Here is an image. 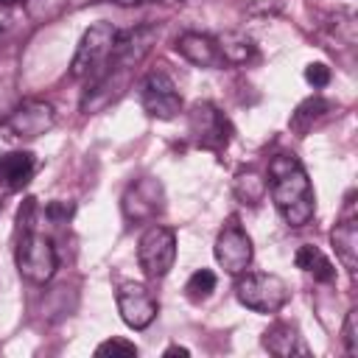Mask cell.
<instances>
[{
	"label": "cell",
	"instance_id": "cell-1",
	"mask_svg": "<svg viewBox=\"0 0 358 358\" xmlns=\"http://www.w3.org/2000/svg\"><path fill=\"white\" fill-rule=\"evenodd\" d=\"M271 201L288 227H305L316 213V196L302 162L291 154H277L268 159Z\"/></svg>",
	"mask_w": 358,
	"mask_h": 358
},
{
	"label": "cell",
	"instance_id": "cell-2",
	"mask_svg": "<svg viewBox=\"0 0 358 358\" xmlns=\"http://www.w3.org/2000/svg\"><path fill=\"white\" fill-rule=\"evenodd\" d=\"M115 36H117V28L112 22H95L84 31V36L73 53V62H70V76L76 81H84L87 90L95 87L101 81V76L106 73Z\"/></svg>",
	"mask_w": 358,
	"mask_h": 358
},
{
	"label": "cell",
	"instance_id": "cell-3",
	"mask_svg": "<svg viewBox=\"0 0 358 358\" xmlns=\"http://www.w3.org/2000/svg\"><path fill=\"white\" fill-rule=\"evenodd\" d=\"M235 296L243 308H249L255 313H277L288 302L291 291L282 277L257 271V274H246L235 282Z\"/></svg>",
	"mask_w": 358,
	"mask_h": 358
},
{
	"label": "cell",
	"instance_id": "cell-4",
	"mask_svg": "<svg viewBox=\"0 0 358 358\" xmlns=\"http://www.w3.org/2000/svg\"><path fill=\"white\" fill-rule=\"evenodd\" d=\"M56 266H59V257H56L53 243L45 235H39L34 227L22 229L20 243H17V268H20V274L28 282L45 285L56 274Z\"/></svg>",
	"mask_w": 358,
	"mask_h": 358
},
{
	"label": "cell",
	"instance_id": "cell-5",
	"mask_svg": "<svg viewBox=\"0 0 358 358\" xmlns=\"http://www.w3.org/2000/svg\"><path fill=\"white\" fill-rule=\"evenodd\" d=\"M137 260L148 280H162L176 260V235L171 227L151 224L137 243Z\"/></svg>",
	"mask_w": 358,
	"mask_h": 358
},
{
	"label": "cell",
	"instance_id": "cell-6",
	"mask_svg": "<svg viewBox=\"0 0 358 358\" xmlns=\"http://www.w3.org/2000/svg\"><path fill=\"white\" fill-rule=\"evenodd\" d=\"M187 131L196 140L199 148L207 151H224L232 140V123L229 117L213 106L210 101H196L187 112Z\"/></svg>",
	"mask_w": 358,
	"mask_h": 358
},
{
	"label": "cell",
	"instance_id": "cell-7",
	"mask_svg": "<svg viewBox=\"0 0 358 358\" xmlns=\"http://www.w3.org/2000/svg\"><path fill=\"white\" fill-rule=\"evenodd\" d=\"M140 103H143L145 115L157 117V120H171L182 112V95H179L176 84L171 81V76L162 70L145 76V81L140 87Z\"/></svg>",
	"mask_w": 358,
	"mask_h": 358
},
{
	"label": "cell",
	"instance_id": "cell-8",
	"mask_svg": "<svg viewBox=\"0 0 358 358\" xmlns=\"http://www.w3.org/2000/svg\"><path fill=\"white\" fill-rule=\"evenodd\" d=\"M53 123H56V112L48 101H22L17 109L8 112V117L3 120V129L8 131V137L34 140L50 131Z\"/></svg>",
	"mask_w": 358,
	"mask_h": 358
},
{
	"label": "cell",
	"instance_id": "cell-9",
	"mask_svg": "<svg viewBox=\"0 0 358 358\" xmlns=\"http://www.w3.org/2000/svg\"><path fill=\"white\" fill-rule=\"evenodd\" d=\"M215 260L227 274H243L252 263V241L238 218H229L215 238Z\"/></svg>",
	"mask_w": 358,
	"mask_h": 358
},
{
	"label": "cell",
	"instance_id": "cell-10",
	"mask_svg": "<svg viewBox=\"0 0 358 358\" xmlns=\"http://www.w3.org/2000/svg\"><path fill=\"white\" fill-rule=\"evenodd\" d=\"M162 201H165V193H162V185L154 176L134 179L123 193V215H126L129 224L151 221L162 213V207H165Z\"/></svg>",
	"mask_w": 358,
	"mask_h": 358
},
{
	"label": "cell",
	"instance_id": "cell-11",
	"mask_svg": "<svg viewBox=\"0 0 358 358\" xmlns=\"http://www.w3.org/2000/svg\"><path fill=\"white\" fill-rule=\"evenodd\" d=\"M117 310H120V319L131 327V330H145L154 319H157V299L154 294L143 285V282H123L117 288Z\"/></svg>",
	"mask_w": 358,
	"mask_h": 358
},
{
	"label": "cell",
	"instance_id": "cell-12",
	"mask_svg": "<svg viewBox=\"0 0 358 358\" xmlns=\"http://www.w3.org/2000/svg\"><path fill=\"white\" fill-rule=\"evenodd\" d=\"M176 50L196 67H210V70H218L224 67V59H221V50H218V42L207 34H196V31H187L176 39Z\"/></svg>",
	"mask_w": 358,
	"mask_h": 358
},
{
	"label": "cell",
	"instance_id": "cell-13",
	"mask_svg": "<svg viewBox=\"0 0 358 358\" xmlns=\"http://www.w3.org/2000/svg\"><path fill=\"white\" fill-rule=\"evenodd\" d=\"M263 347L271 352V355H280V358H291V355H308V347L299 336V330L288 322H274L266 333H263Z\"/></svg>",
	"mask_w": 358,
	"mask_h": 358
},
{
	"label": "cell",
	"instance_id": "cell-14",
	"mask_svg": "<svg viewBox=\"0 0 358 358\" xmlns=\"http://www.w3.org/2000/svg\"><path fill=\"white\" fill-rule=\"evenodd\" d=\"M36 162L28 151H8L0 154V182L6 190H22L34 179Z\"/></svg>",
	"mask_w": 358,
	"mask_h": 358
},
{
	"label": "cell",
	"instance_id": "cell-15",
	"mask_svg": "<svg viewBox=\"0 0 358 358\" xmlns=\"http://www.w3.org/2000/svg\"><path fill=\"white\" fill-rule=\"evenodd\" d=\"M330 243H333L336 257L341 260V266L350 274H355V268H358V221L347 218V221L336 224L333 232H330Z\"/></svg>",
	"mask_w": 358,
	"mask_h": 358
},
{
	"label": "cell",
	"instance_id": "cell-16",
	"mask_svg": "<svg viewBox=\"0 0 358 358\" xmlns=\"http://www.w3.org/2000/svg\"><path fill=\"white\" fill-rule=\"evenodd\" d=\"M294 263H296V268H302V271L313 274V280H319V282H330V280L336 277L333 263L324 257V252H322V249H316V246H310V243H305V246H299V249H296Z\"/></svg>",
	"mask_w": 358,
	"mask_h": 358
},
{
	"label": "cell",
	"instance_id": "cell-17",
	"mask_svg": "<svg viewBox=\"0 0 358 358\" xmlns=\"http://www.w3.org/2000/svg\"><path fill=\"white\" fill-rule=\"evenodd\" d=\"M215 42H218L224 64H246L255 56V42L241 31H227Z\"/></svg>",
	"mask_w": 358,
	"mask_h": 358
},
{
	"label": "cell",
	"instance_id": "cell-18",
	"mask_svg": "<svg viewBox=\"0 0 358 358\" xmlns=\"http://www.w3.org/2000/svg\"><path fill=\"white\" fill-rule=\"evenodd\" d=\"M327 109H330V103H327L324 98H308V101L299 103L296 112L291 115V129L299 131V134H305V131L313 126V120H319Z\"/></svg>",
	"mask_w": 358,
	"mask_h": 358
},
{
	"label": "cell",
	"instance_id": "cell-19",
	"mask_svg": "<svg viewBox=\"0 0 358 358\" xmlns=\"http://www.w3.org/2000/svg\"><path fill=\"white\" fill-rule=\"evenodd\" d=\"M235 193L243 204H257L266 193V179H260L255 171H243L235 179Z\"/></svg>",
	"mask_w": 358,
	"mask_h": 358
},
{
	"label": "cell",
	"instance_id": "cell-20",
	"mask_svg": "<svg viewBox=\"0 0 358 358\" xmlns=\"http://www.w3.org/2000/svg\"><path fill=\"white\" fill-rule=\"evenodd\" d=\"M185 291H187V296L190 299H207L213 291H215V274L210 271V268H199V271H193L190 274V280H187V285H185Z\"/></svg>",
	"mask_w": 358,
	"mask_h": 358
},
{
	"label": "cell",
	"instance_id": "cell-21",
	"mask_svg": "<svg viewBox=\"0 0 358 358\" xmlns=\"http://www.w3.org/2000/svg\"><path fill=\"white\" fill-rule=\"evenodd\" d=\"M341 338H344V350L347 355H358V310L352 308L344 319V327H341Z\"/></svg>",
	"mask_w": 358,
	"mask_h": 358
},
{
	"label": "cell",
	"instance_id": "cell-22",
	"mask_svg": "<svg viewBox=\"0 0 358 358\" xmlns=\"http://www.w3.org/2000/svg\"><path fill=\"white\" fill-rule=\"evenodd\" d=\"M95 355L98 358H106V355H137V347L126 338H106L103 344L95 347Z\"/></svg>",
	"mask_w": 358,
	"mask_h": 358
},
{
	"label": "cell",
	"instance_id": "cell-23",
	"mask_svg": "<svg viewBox=\"0 0 358 358\" xmlns=\"http://www.w3.org/2000/svg\"><path fill=\"white\" fill-rule=\"evenodd\" d=\"M73 213H76V204H73V201H50V204L45 207V218H48L50 224H56V227L67 224V221L73 218Z\"/></svg>",
	"mask_w": 358,
	"mask_h": 358
},
{
	"label": "cell",
	"instance_id": "cell-24",
	"mask_svg": "<svg viewBox=\"0 0 358 358\" xmlns=\"http://www.w3.org/2000/svg\"><path fill=\"white\" fill-rule=\"evenodd\" d=\"M305 81H308L310 87H316V90L327 87V84H330V67H327V64H322V62L308 64V67H305Z\"/></svg>",
	"mask_w": 358,
	"mask_h": 358
},
{
	"label": "cell",
	"instance_id": "cell-25",
	"mask_svg": "<svg viewBox=\"0 0 358 358\" xmlns=\"http://www.w3.org/2000/svg\"><path fill=\"white\" fill-rule=\"evenodd\" d=\"M162 355H165V358H171V355H190V350H187V347H179V344H171Z\"/></svg>",
	"mask_w": 358,
	"mask_h": 358
},
{
	"label": "cell",
	"instance_id": "cell-26",
	"mask_svg": "<svg viewBox=\"0 0 358 358\" xmlns=\"http://www.w3.org/2000/svg\"><path fill=\"white\" fill-rule=\"evenodd\" d=\"M20 0H0V11H6V8H14Z\"/></svg>",
	"mask_w": 358,
	"mask_h": 358
},
{
	"label": "cell",
	"instance_id": "cell-27",
	"mask_svg": "<svg viewBox=\"0 0 358 358\" xmlns=\"http://www.w3.org/2000/svg\"><path fill=\"white\" fill-rule=\"evenodd\" d=\"M109 3H117V6H137V3H145V0H109Z\"/></svg>",
	"mask_w": 358,
	"mask_h": 358
},
{
	"label": "cell",
	"instance_id": "cell-28",
	"mask_svg": "<svg viewBox=\"0 0 358 358\" xmlns=\"http://www.w3.org/2000/svg\"><path fill=\"white\" fill-rule=\"evenodd\" d=\"M159 3H185V0H159Z\"/></svg>",
	"mask_w": 358,
	"mask_h": 358
}]
</instances>
